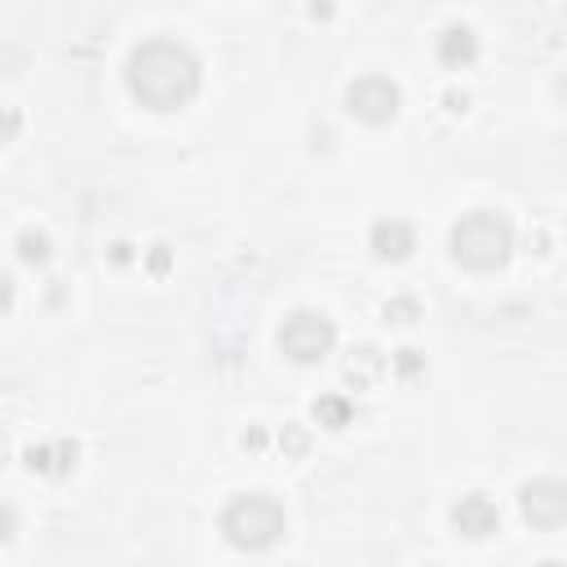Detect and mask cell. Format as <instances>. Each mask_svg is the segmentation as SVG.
<instances>
[{"mask_svg":"<svg viewBox=\"0 0 567 567\" xmlns=\"http://www.w3.org/2000/svg\"><path fill=\"white\" fill-rule=\"evenodd\" d=\"M18 257L31 261V266H40V261L49 257V239H44L40 230H22V235H18Z\"/></svg>","mask_w":567,"mask_h":567,"instance_id":"8fae6325","label":"cell"},{"mask_svg":"<svg viewBox=\"0 0 567 567\" xmlns=\"http://www.w3.org/2000/svg\"><path fill=\"white\" fill-rule=\"evenodd\" d=\"M284 505L266 492H244L221 509V536L235 549H266L284 536Z\"/></svg>","mask_w":567,"mask_h":567,"instance_id":"3957f363","label":"cell"},{"mask_svg":"<svg viewBox=\"0 0 567 567\" xmlns=\"http://www.w3.org/2000/svg\"><path fill=\"white\" fill-rule=\"evenodd\" d=\"M13 527H18V518H13V509L0 501V540H9V536H13Z\"/></svg>","mask_w":567,"mask_h":567,"instance_id":"5bb4252c","label":"cell"},{"mask_svg":"<svg viewBox=\"0 0 567 567\" xmlns=\"http://www.w3.org/2000/svg\"><path fill=\"white\" fill-rule=\"evenodd\" d=\"M540 567H563V563H554V558H549V563H540Z\"/></svg>","mask_w":567,"mask_h":567,"instance_id":"2e32d148","label":"cell"},{"mask_svg":"<svg viewBox=\"0 0 567 567\" xmlns=\"http://www.w3.org/2000/svg\"><path fill=\"white\" fill-rule=\"evenodd\" d=\"M474 31L470 27H447L443 35H439V58L447 62V66H465L470 58H474Z\"/></svg>","mask_w":567,"mask_h":567,"instance_id":"9c48e42d","label":"cell"},{"mask_svg":"<svg viewBox=\"0 0 567 567\" xmlns=\"http://www.w3.org/2000/svg\"><path fill=\"white\" fill-rule=\"evenodd\" d=\"M452 527H456L461 536H470V540L492 536V532L501 527V509H496L483 492H470V496H461V501L452 505Z\"/></svg>","mask_w":567,"mask_h":567,"instance_id":"52a82bcc","label":"cell"},{"mask_svg":"<svg viewBox=\"0 0 567 567\" xmlns=\"http://www.w3.org/2000/svg\"><path fill=\"white\" fill-rule=\"evenodd\" d=\"M18 128H22V115L13 106H0V142H9Z\"/></svg>","mask_w":567,"mask_h":567,"instance_id":"4fadbf2b","label":"cell"},{"mask_svg":"<svg viewBox=\"0 0 567 567\" xmlns=\"http://www.w3.org/2000/svg\"><path fill=\"white\" fill-rule=\"evenodd\" d=\"M368 239H372V252H377L381 261H403V257L416 248V230H412L408 221H399V217H381Z\"/></svg>","mask_w":567,"mask_h":567,"instance_id":"ba28073f","label":"cell"},{"mask_svg":"<svg viewBox=\"0 0 567 567\" xmlns=\"http://www.w3.org/2000/svg\"><path fill=\"white\" fill-rule=\"evenodd\" d=\"M128 93L151 111H177L199 89V58L177 40H142L124 62Z\"/></svg>","mask_w":567,"mask_h":567,"instance_id":"6da1fadb","label":"cell"},{"mask_svg":"<svg viewBox=\"0 0 567 567\" xmlns=\"http://www.w3.org/2000/svg\"><path fill=\"white\" fill-rule=\"evenodd\" d=\"M315 421L328 430H341V425H350V403L341 394H323V399H315Z\"/></svg>","mask_w":567,"mask_h":567,"instance_id":"30bf717a","label":"cell"},{"mask_svg":"<svg viewBox=\"0 0 567 567\" xmlns=\"http://www.w3.org/2000/svg\"><path fill=\"white\" fill-rule=\"evenodd\" d=\"M337 341V328L328 315L319 310H292L284 323H279V350L292 359V363H319Z\"/></svg>","mask_w":567,"mask_h":567,"instance_id":"277c9868","label":"cell"},{"mask_svg":"<svg viewBox=\"0 0 567 567\" xmlns=\"http://www.w3.org/2000/svg\"><path fill=\"white\" fill-rule=\"evenodd\" d=\"M518 505H523V518L532 527H545L554 532L563 518H567V487L558 478H536L518 492Z\"/></svg>","mask_w":567,"mask_h":567,"instance_id":"8992f818","label":"cell"},{"mask_svg":"<svg viewBox=\"0 0 567 567\" xmlns=\"http://www.w3.org/2000/svg\"><path fill=\"white\" fill-rule=\"evenodd\" d=\"M509 248H514L509 221L492 208H474L452 226V257L465 270H496V266H505Z\"/></svg>","mask_w":567,"mask_h":567,"instance_id":"7a4b0ae2","label":"cell"},{"mask_svg":"<svg viewBox=\"0 0 567 567\" xmlns=\"http://www.w3.org/2000/svg\"><path fill=\"white\" fill-rule=\"evenodd\" d=\"M346 111L363 124H390L399 115V84L385 75H359L346 89Z\"/></svg>","mask_w":567,"mask_h":567,"instance_id":"5b68a950","label":"cell"},{"mask_svg":"<svg viewBox=\"0 0 567 567\" xmlns=\"http://www.w3.org/2000/svg\"><path fill=\"white\" fill-rule=\"evenodd\" d=\"M9 301H13V279H9L4 270H0V310H4Z\"/></svg>","mask_w":567,"mask_h":567,"instance_id":"9a60e30c","label":"cell"},{"mask_svg":"<svg viewBox=\"0 0 567 567\" xmlns=\"http://www.w3.org/2000/svg\"><path fill=\"white\" fill-rule=\"evenodd\" d=\"M421 315V306L412 301V297H394V301H385V319L390 323H412Z\"/></svg>","mask_w":567,"mask_h":567,"instance_id":"7c38bea8","label":"cell"}]
</instances>
